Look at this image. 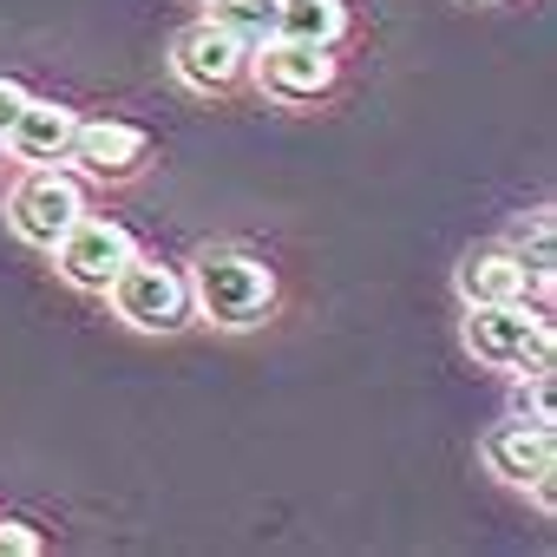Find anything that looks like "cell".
Returning a JSON list of instances; mask_svg holds the SVG:
<instances>
[{
    "mask_svg": "<svg viewBox=\"0 0 557 557\" xmlns=\"http://www.w3.org/2000/svg\"><path fill=\"white\" fill-rule=\"evenodd\" d=\"M184 283H190V315H203L210 329H256L275 309V275L249 249H203Z\"/></svg>",
    "mask_w": 557,
    "mask_h": 557,
    "instance_id": "cell-1",
    "label": "cell"
},
{
    "mask_svg": "<svg viewBox=\"0 0 557 557\" xmlns=\"http://www.w3.org/2000/svg\"><path fill=\"white\" fill-rule=\"evenodd\" d=\"M466 348L485 368L537 374V368H550V322L531 302H485L466 315Z\"/></svg>",
    "mask_w": 557,
    "mask_h": 557,
    "instance_id": "cell-2",
    "label": "cell"
},
{
    "mask_svg": "<svg viewBox=\"0 0 557 557\" xmlns=\"http://www.w3.org/2000/svg\"><path fill=\"white\" fill-rule=\"evenodd\" d=\"M79 216H86V190H79V177L60 171V164H27V177H21L14 197H8V230H14L21 243H34V249H53Z\"/></svg>",
    "mask_w": 557,
    "mask_h": 557,
    "instance_id": "cell-3",
    "label": "cell"
},
{
    "mask_svg": "<svg viewBox=\"0 0 557 557\" xmlns=\"http://www.w3.org/2000/svg\"><path fill=\"white\" fill-rule=\"evenodd\" d=\"M112 309H119V322H132L138 335H171V329H184L190 322V283L171 269V262H145V256H132L119 275H112Z\"/></svg>",
    "mask_w": 557,
    "mask_h": 557,
    "instance_id": "cell-4",
    "label": "cell"
},
{
    "mask_svg": "<svg viewBox=\"0 0 557 557\" xmlns=\"http://www.w3.org/2000/svg\"><path fill=\"white\" fill-rule=\"evenodd\" d=\"M132 256H138L132 236H125L119 223H106V216H79V223L53 243L60 275H66L73 289H86V296H106V289H112V275H119Z\"/></svg>",
    "mask_w": 557,
    "mask_h": 557,
    "instance_id": "cell-5",
    "label": "cell"
},
{
    "mask_svg": "<svg viewBox=\"0 0 557 557\" xmlns=\"http://www.w3.org/2000/svg\"><path fill=\"white\" fill-rule=\"evenodd\" d=\"M171 73H177L190 92H230V86L249 73V47L230 40V34L203 14V21H190V27L171 40Z\"/></svg>",
    "mask_w": 557,
    "mask_h": 557,
    "instance_id": "cell-6",
    "label": "cell"
},
{
    "mask_svg": "<svg viewBox=\"0 0 557 557\" xmlns=\"http://www.w3.org/2000/svg\"><path fill=\"white\" fill-rule=\"evenodd\" d=\"M256 79L275 99H322L335 86V47L309 40H262L256 47Z\"/></svg>",
    "mask_w": 557,
    "mask_h": 557,
    "instance_id": "cell-7",
    "label": "cell"
},
{
    "mask_svg": "<svg viewBox=\"0 0 557 557\" xmlns=\"http://www.w3.org/2000/svg\"><path fill=\"white\" fill-rule=\"evenodd\" d=\"M485 466L505 479V485H531L544 472H557V426H537V420H505L485 433Z\"/></svg>",
    "mask_w": 557,
    "mask_h": 557,
    "instance_id": "cell-8",
    "label": "cell"
},
{
    "mask_svg": "<svg viewBox=\"0 0 557 557\" xmlns=\"http://www.w3.org/2000/svg\"><path fill=\"white\" fill-rule=\"evenodd\" d=\"M145 151H151V138L132 119H79L66 158H79V171H92V177H132L145 164Z\"/></svg>",
    "mask_w": 557,
    "mask_h": 557,
    "instance_id": "cell-9",
    "label": "cell"
},
{
    "mask_svg": "<svg viewBox=\"0 0 557 557\" xmlns=\"http://www.w3.org/2000/svg\"><path fill=\"white\" fill-rule=\"evenodd\" d=\"M459 296L466 309H485V302H531V275L518 262V249H472L459 262Z\"/></svg>",
    "mask_w": 557,
    "mask_h": 557,
    "instance_id": "cell-10",
    "label": "cell"
},
{
    "mask_svg": "<svg viewBox=\"0 0 557 557\" xmlns=\"http://www.w3.org/2000/svg\"><path fill=\"white\" fill-rule=\"evenodd\" d=\"M73 125H79L73 106H60V99H27V112H21V125L8 132V145H14L21 164H66Z\"/></svg>",
    "mask_w": 557,
    "mask_h": 557,
    "instance_id": "cell-11",
    "label": "cell"
},
{
    "mask_svg": "<svg viewBox=\"0 0 557 557\" xmlns=\"http://www.w3.org/2000/svg\"><path fill=\"white\" fill-rule=\"evenodd\" d=\"M348 34V0H275V40L335 47Z\"/></svg>",
    "mask_w": 557,
    "mask_h": 557,
    "instance_id": "cell-12",
    "label": "cell"
},
{
    "mask_svg": "<svg viewBox=\"0 0 557 557\" xmlns=\"http://www.w3.org/2000/svg\"><path fill=\"white\" fill-rule=\"evenodd\" d=\"M210 21L256 53L262 40H275V0H210Z\"/></svg>",
    "mask_w": 557,
    "mask_h": 557,
    "instance_id": "cell-13",
    "label": "cell"
},
{
    "mask_svg": "<svg viewBox=\"0 0 557 557\" xmlns=\"http://www.w3.org/2000/svg\"><path fill=\"white\" fill-rule=\"evenodd\" d=\"M518 262L531 275V289H550V269H557V243H550V210L531 216V230L518 236Z\"/></svg>",
    "mask_w": 557,
    "mask_h": 557,
    "instance_id": "cell-14",
    "label": "cell"
},
{
    "mask_svg": "<svg viewBox=\"0 0 557 557\" xmlns=\"http://www.w3.org/2000/svg\"><path fill=\"white\" fill-rule=\"evenodd\" d=\"M524 420H537V426H557V387H550V368H537V374H531Z\"/></svg>",
    "mask_w": 557,
    "mask_h": 557,
    "instance_id": "cell-15",
    "label": "cell"
},
{
    "mask_svg": "<svg viewBox=\"0 0 557 557\" xmlns=\"http://www.w3.org/2000/svg\"><path fill=\"white\" fill-rule=\"evenodd\" d=\"M47 544H40V531L34 524H21V518H0V557H40Z\"/></svg>",
    "mask_w": 557,
    "mask_h": 557,
    "instance_id": "cell-16",
    "label": "cell"
},
{
    "mask_svg": "<svg viewBox=\"0 0 557 557\" xmlns=\"http://www.w3.org/2000/svg\"><path fill=\"white\" fill-rule=\"evenodd\" d=\"M27 99H34V92H27L21 79H0V145H8V132L21 125V112H27Z\"/></svg>",
    "mask_w": 557,
    "mask_h": 557,
    "instance_id": "cell-17",
    "label": "cell"
}]
</instances>
